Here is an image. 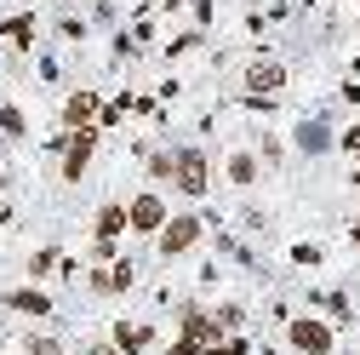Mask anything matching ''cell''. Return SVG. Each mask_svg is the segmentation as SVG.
Masks as SVG:
<instances>
[{"label":"cell","mask_w":360,"mask_h":355,"mask_svg":"<svg viewBox=\"0 0 360 355\" xmlns=\"http://www.w3.org/2000/svg\"><path fill=\"white\" fill-rule=\"evenodd\" d=\"M172 184L184 189V195H206L212 189V161L200 149H177L172 155Z\"/></svg>","instance_id":"1"},{"label":"cell","mask_w":360,"mask_h":355,"mask_svg":"<svg viewBox=\"0 0 360 355\" xmlns=\"http://www.w3.org/2000/svg\"><path fill=\"white\" fill-rule=\"evenodd\" d=\"M286 338H292L297 355H332V327L314 321V316H297V321L286 327Z\"/></svg>","instance_id":"2"},{"label":"cell","mask_w":360,"mask_h":355,"mask_svg":"<svg viewBox=\"0 0 360 355\" xmlns=\"http://www.w3.org/2000/svg\"><path fill=\"white\" fill-rule=\"evenodd\" d=\"M155 235H160V252H166V258H184V252L200 241V218H189V212H184V218H166Z\"/></svg>","instance_id":"3"},{"label":"cell","mask_w":360,"mask_h":355,"mask_svg":"<svg viewBox=\"0 0 360 355\" xmlns=\"http://www.w3.org/2000/svg\"><path fill=\"white\" fill-rule=\"evenodd\" d=\"M160 224H166V201H160L155 189H149V195H138V201L126 206V230H138V235H155Z\"/></svg>","instance_id":"4"},{"label":"cell","mask_w":360,"mask_h":355,"mask_svg":"<svg viewBox=\"0 0 360 355\" xmlns=\"http://www.w3.org/2000/svg\"><path fill=\"white\" fill-rule=\"evenodd\" d=\"M92 149H98V132L80 126L75 138H69V149H63V178H69V184H75V178H86V166H92Z\"/></svg>","instance_id":"5"},{"label":"cell","mask_w":360,"mask_h":355,"mask_svg":"<svg viewBox=\"0 0 360 355\" xmlns=\"http://www.w3.org/2000/svg\"><path fill=\"white\" fill-rule=\"evenodd\" d=\"M281 86H286V63H269V58H263V63L246 69V92H252V98H275Z\"/></svg>","instance_id":"6"},{"label":"cell","mask_w":360,"mask_h":355,"mask_svg":"<svg viewBox=\"0 0 360 355\" xmlns=\"http://www.w3.org/2000/svg\"><path fill=\"white\" fill-rule=\"evenodd\" d=\"M126 230V206L120 201H109L103 212H98V258H115V235Z\"/></svg>","instance_id":"7"},{"label":"cell","mask_w":360,"mask_h":355,"mask_svg":"<svg viewBox=\"0 0 360 355\" xmlns=\"http://www.w3.org/2000/svg\"><path fill=\"white\" fill-rule=\"evenodd\" d=\"M326 144H332L326 120H303V126H297V149H303V155H321Z\"/></svg>","instance_id":"8"},{"label":"cell","mask_w":360,"mask_h":355,"mask_svg":"<svg viewBox=\"0 0 360 355\" xmlns=\"http://www.w3.org/2000/svg\"><path fill=\"white\" fill-rule=\"evenodd\" d=\"M229 184H235V189H252V184H257V155H246V149L229 155Z\"/></svg>","instance_id":"9"},{"label":"cell","mask_w":360,"mask_h":355,"mask_svg":"<svg viewBox=\"0 0 360 355\" xmlns=\"http://www.w3.org/2000/svg\"><path fill=\"white\" fill-rule=\"evenodd\" d=\"M92 287H98V292H126V287H131V263H109V270H98Z\"/></svg>","instance_id":"10"},{"label":"cell","mask_w":360,"mask_h":355,"mask_svg":"<svg viewBox=\"0 0 360 355\" xmlns=\"http://www.w3.org/2000/svg\"><path fill=\"white\" fill-rule=\"evenodd\" d=\"M92 115H98V98H92V92H75V98H69V109H63V120H69V126H86Z\"/></svg>","instance_id":"11"},{"label":"cell","mask_w":360,"mask_h":355,"mask_svg":"<svg viewBox=\"0 0 360 355\" xmlns=\"http://www.w3.org/2000/svg\"><path fill=\"white\" fill-rule=\"evenodd\" d=\"M115 338H120V349H149V327H115Z\"/></svg>","instance_id":"12"},{"label":"cell","mask_w":360,"mask_h":355,"mask_svg":"<svg viewBox=\"0 0 360 355\" xmlns=\"http://www.w3.org/2000/svg\"><path fill=\"white\" fill-rule=\"evenodd\" d=\"M12 309H23V316H46V298H40V292H12Z\"/></svg>","instance_id":"13"},{"label":"cell","mask_w":360,"mask_h":355,"mask_svg":"<svg viewBox=\"0 0 360 355\" xmlns=\"http://www.w3.org/2000/svg\"><path fill=\"white\" fill-rule=\"evenodd\" d=\"M195 355H246V344H240V338H235V344H200Z\"/></svg>","instance_id":"14"},{"label":"cell","mask_w":360,"mask_h":355,"mask_svg":"<svg viewBox=\"0 0 360 355\" xmlns=\"http://www.w3.org/2000/svg\"><path fill=\"white\" fill-rule=\"evenodd\" d=\"M0 126H6L12 138H18V132H23V115H18V109H0Z\"/></svg>","instance_id":"15"},{"label":"cell","mask_w":360,"mask_h":355,"mask_svg":"<svg viewBox=\"0 0 360 355\" xmlns=\"http://www.w3.org/2000/svg\"><path fill=\"white\" fill-rule=\"evenodd\" d=\"M29 355H63V349H58L52 338H29Z\"/></svg>","instance_id":"16"},{"label":"cell","mask_w":360,"mask_h":355,"mask_svg":"<svg viewBox=\"0 0 360 355\" xmlns=\"http://www.w3.org/2000/svg\"><path fill=\"white\" fill-rule=\"evenodd\" d=\"M63 6H69V0H63Z\"/></svg>","instance_id":"17"}]
</instances>
